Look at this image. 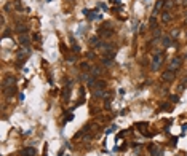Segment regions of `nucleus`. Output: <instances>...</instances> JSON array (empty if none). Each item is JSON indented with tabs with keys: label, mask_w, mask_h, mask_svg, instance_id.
Here are the masks:
<instances>
[{
	"label": "nucleus",
	"mask_w": 187,
	"mask_h": 156,
	"mask_svg": "<svg viewBox=\"0 0 187 156\" xmlns=\"http://www.w3.org/2000/svg\"><path fill=\"white\" fill-rule=\"evenodd\" d=\"M162 61H163V56H162L160 51H157L155 54H153V62H152V70H157L158 67H160Z\"/></svg>",
	"instance_id": "1"
},
{
	"label": "nucleus",
	"mask_w": 187,
	"mask_h": 156,
	"mask_svg": "<svg viewBox=\"0 0 187 156\" xmlns=\"http://www.w3.org/2000/svg\"><path fill=\"white\" fill-rule=\"evenodd\" d=\"M162 78H163V81H173L174 80V72L173 70H166V72H163Z\"/></svg>",
	"instance_id": "2"
},
{
	"label": "nucleus",
	"mask_w": 187,
	"mask_h": 156,
	"mask_svg": "<svg viewBox=\"0 0 187 156\" xmlns=\"http://www.w3.org/2000/svg\"><path fill=\"white\" fill-rule=\"evenodd\" d=\"M162 43H163V46H166V48H170V46H174L176 43L173 42V38L168 37V35H165L163 38H162Z\"/></svg>",
	"instance_id": "3"
},
{
	"label": "nucleus",
	"mask_w": 187,
	"mask_h": 156,
	"mask_svg": "<svg viewBox=\"0 0 187 156\" xmlns=\"http://www.w3.org/2000/svg\"><path fill=\"white\" fill-rule=\"evenodd\" d=\"M149 151L152 153V156H160L162 155V150L157 147L155 143H152V145H149Z\"/></svg>",
	"instance_id": "4"
},
{
	"label": "nucleus",
	"mask_w": 187,
	"mask_h": 156,
	"mask_svg": "<svg viewBox=\"0 0 187 156\" xmlns=\"http://www.w3.org/2000/svg\"><path fill=\"white\" fill-rule=\"evenodd\" d=\"M179 65H181V59L174 57V59H171V62H170V70H173V72H174L176 69H179Z\"/></svg>",
	"instance_id": "5"
},
{
	"label": "nucleus",
	"mask_w": 187,
	"mask_h": 156,
	"mask_svg": "<svg viewBox=\"0 0 187 156\" xmlns=\"http://www.w3.org/2000/svg\"><path fill=\"white\" fill-rule=\"evenodd\" d=\"M112 34H114V30H112V29H102V27L99 29V35H101V37H106V38H109Z\"/></svg>",
	"instance_id": "6"
},
{
	"label": "nucleus",
	"mask_w": 187,
	"mask_h": 156,
	"mask_svg": "<svg viewBox=\"0 0 187 156\" xmlns=\"http://www.w3.org/2000/svg\"><path fill=\"white\" fill-rule=\"evenodd\" d=\"M83 15L86 16L90 21H91V19H94V18H98V16H96V10H83Z\"/></svg>",
	"instance_id": "7"
},
{
	"label": "nucleus",
	"mask_w": 187,
	"mask_h": 156,
	"mask_svg": "<svg viewBox=\"0 0 187 156\" xmlns=\"http://www.w3.org/2000/svg\"><path fill=\"white\" fill-rule=\"evenodd\" d=\"M23 155H24V156H35V148H32V147H27V148L23 150Z\"/></svg>",
	"instance_id": "8"
},
{
	"label": "nucleus",
	"mask_w": 187,
	"mask_h": 156,
	"mask_svg": "<svg viewBox=\"0 0 187 156\" xmlns=\"http://www.w3.org/2000/svg\"><path fill=\"white\" fill-rule=\"evenodd\" d=\"M19 43H21L23 46H29L31 40H29V37H27V35H21V37H19Z\"/></svg>",
	"instance_id": "9"
},
{
	"label": "nucleus",
	"mask_w": 187,
	"mask_h": 156,
	"mask_svg": "<svg viewBox=\"0 0 187 156\" xmlns=\"http://www.w3.org/2000/svg\"><path fill=\"white\" fill-rule=\"evenodd\" d=\"M27 56H29V48H27V46L18 53V59H23V57H27Z\"/></svg>",
	"instance_id": "10"
},
{
	"label": "nucleus",
	"mask_w": 187,
	"mask_h": 156,
	"mask_svg": "<svg viewBox=\"0 0 187 156\" xmlns=\"http://www.w3.org/2000/svg\"><path fill=\"white\" fill-rule=\"evenodd\" d=\"M162 21H163V22H170V21H171L170 11H165V10H163V13H162Z\"/></svg>",
	"instance_id": "11"
},
{
	"label": "nucleus",
	"mask_w": 187,
	"mask_h": 156,
	"mask_svg": "<svg viewBox=\"0 0 187 156\" xmlns=\"http://www.w3.org/2000/svg\"><path fill=\"white\" fill-rule=\"evenodd\" d=\"M15 81H16L15 76H7V80H3V86L7 88V86H10V84H13Z\"/></svg>",
	"instance_id": "12"
},
{
	"label": "nucleus",
	"mask_w": 187,
	"mask_h": 156,
	"mask_svg": "<svg viewBox=\"0 0 187 156\" xmlns=\"http://www.w3.org/2000/svg\"><path fill=\"white\" fill-rule=\"evenodd\" d=\"M174 7V2H173V0H166V3H165V11H170V10H171V8Z\"/></svg>",
	"instance_id": "13"
},
{
	"label": "nucleus",
	"mask_w": 187,
	"mask_h": 156,
	"mask_svg": "<svg viewBox=\"0 0 187 156\" xmlns=\"http://www.w3.org/2000/svg\"><path fill=\"white\" fill-rule=\"evenodd\" d=\"M149 26H150V29H158V27H157V19L153 18H150V21H149Z\"/></svg>",
	"instance_id": "14"
},
{
	"label": "nucleus",
	"mask_w": 187,
	"mask_h": 156,
	"mask_svg": "<svg viewBox=\"0 0 187 156\" xmlns=\"http://www.w3.org/2000/svg\"><path fill=\"white\" fill-rule=\"evenodd\" d=\"M16 30H18L19 34H23V32L26 34V32H27V27H26V26H23V24H19V26L16 27Z\"/></svg>",
	"instance_id": "15"
},
{
	"label": "nucleus",
	"mask_w": 187,
	"mask_h": 156,
	"mask_svg": "<svg viewBox=\"0 0 187 156\" xmlns=\"http://www.w3.org/2000/svg\"><path fill=\"white\" fill-rule=\"evenodd\" d=\"M82 69H83L85 72H86V70L90 72V70H93V67H91L90 64H88V62H83V64H82Z\"/></svg>",
	"instance_id": "16"
},
{
	"label": "nucleus",
	"mask_w": 187,
	"mask_h": 156,
	"mask_svg": "<svg viewBox=\"0 0 187 156\" xmlns=\"http://www.w3.org/2000/svg\"><path fill=\"white\" fill-rule=\"evenodd\" d=\"M5 94H7L8 97H10V96H15V94H16V88H10V89H8Z\"/></svg>",
	"instance_id": "17"
},
{
	"label": "nucleus",
	"mask_w": 187,
	"mask_h": 156,
	"mask_svg": "<svg viewBox=\"0 0 187 156\" xmlns=\"http://www.w3.org/2000/svg\"><path fill=\"white\" fill-rule=\"evenodd\" d=\"M69 97H70V89H69V88H66V89H64V99L69 100Z\"/></svg>",
	"instance_id": "18"
},
{
	"label": "nucleus",
	"mask_w": 187,
	"mask_h": 156,
	"mask_svg": "<svg viewBox=\"0 0 187 156\" xmlns=\"http://www.w3.org/2000/svg\"><path fill=\"white\" fill-rule=\"evenodd\" d=\"M160 7H162V0H157V3H155V10H153V15H155L158 10H160Z\"/></svg>",
	"instance_id": "19"
},
{
	"label": "nucleus",
	"mask_w": 187,
	"mask_h": 156,
	"mask_svg": "<svg viewBox=\"0 0 187 156\" xmlns=\"http://www.w3.org/2000/svg\"><path fill=\"white\" fill-rule=\"evenodd\" d=\"M90 43H91V45H99V43H98V38H96V37H91V38H90Z\"/></svg>",
	"instance_id": "20"
},
{
	"label": "nucleus",
	"mask_w": 187,
	"mask_h": 156,
	"mask_svg": "<svg viewBox=\"0 0 187 156\" xmlns=\"http://www.w3.org/2000/svg\"><path fill=\"white\" fill-rule=\"evenodd\" d=\"M115 129H117V126H115V124H114V126H110V127H109V129H107V131H106V132H107V134H110V132H114V131H115Z\"/></svg>",
	"instance_id": "21"
},
{
	"label": "nucleus",
	"mask_w": 187,
	"mask_h": 156,
	"mask_svg": "<svg viewBox=\"0 0 187 156\" xmlns=\"http://www.w3.org/2000/svg\"><path fill=\"white\" fill-rule=\"evenodd\" d=\"M170 99H171V102H179V97H178V96H171Z\"/></svg>",
	"instance_id": "22"
},
{
	"label": "nucleus",
	"mask_w": 187,
	"mask_h": 156,
	"mask_svg": "<svg viewBox=\"0 0 187 156\" xmlns=\"http://www.w3.org/2000/svg\"><path fill=\"white\" fill-rule=\"evenodd\" d=\"M178 35H179V30H178V29H174V30L171 32V37H178Z\"/></svg>",
	"instance_id": "23"
},
{
	"label": "nucleus",
	"mask_w": 187,
	"mask_h": 156,
	"mask_svg": "<svg viewBox=\"0 0 187 156\" xmlns=\"http://www.w3.org/2000/svg\"><path fill=\"white\" fill-rule=\"evenodd\" d=\"M72 119V113H67V116H66V121H70Z\"/></svg>",
	"instance_id": "24"
},
{
	"label": "nucleus",
	"mask_w": 187,
	"mask_h": 156,
	"mask_svg": "<svg viewBox=\"0 0 187 156\" xmlns=\"http://www.w3.org/2000/svg\"><path fill=\"white\" fill-rule=\"evenodd\" d=\"M176 142H178V137H171V145H176Z\"/></svg>",
	"instance_id": "25"
},
{
	"label": "nucleus",
	"mask_w": 187,
	"mask_h": 156,
	"mask_svg": "<svg viewBox=\"0 0 187 156\" xmlns=\"http://www.w3.org/2000/svg\"><path fill=\"white\" fill-rule=\"evenodd\" d=\"M34 40H37V42H42V40H40V35H38V34L34 35Z\"/></svg>",
	"instance_id": "26"
},
{
	"label": "nucleus",
	"mask_w": 187,
	"mask_h": 156,
	"mask_svg": "<svg viewBox=\"0 0 187 156\" xmlns=\"http://www.w3.org/2000/svg\"><path fill=\"white\" fill-rule=\"evenodd\" d=\"M153 35H155V37H160V30H158V29H155V32H153Z\"/></svg>",
	"instance_id": "27"
},
{
	"label": "nucleus",
	"mask_w": 187,
	"mask_h": 156,
	"mask_svg": "<svg viewBox=\"0 0 187 156\" xmlns=\"http://www.w3.org/2000/svg\"><path fill=\"white\" fill-rule=\"evenodd\" d=\"M58 156H64V150H61V151L58 153Z\"/></svg>",
	"instance_id": "28"
},
{
	"label": "nucleus",
	"mask_w": 187,
	"mask_h": 156,
	"mask_svg": "<svg viewBox=\"0 0 187 156\" xmlns=\"http://www.w3.org/2000/svg\"><path fill=\"white\" fill-rule=\"evenodd\" d=\"M46 2H51V0H46Z\"/></svg>",
	"instance_id": "29"
}]
</instances>
